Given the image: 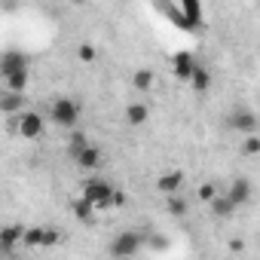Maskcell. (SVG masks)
Masks as SVG:
<instances>
[{"instance_id": "1", "label": "cell", "mask_w": 260, "mask_h": 260, "mask_svg": "<svg viewBox=\"0 0 260 260\" xmlns=\"http://www.w3.org/2000/svg\"><path fill=\"white\" fill-rule=\"evenodd\" d=\"M80 101L77 98H71V95H58V98H52V104H49V119L58 125V128H74L77 122H80Z\"/></svg>"}, {"instance_id": "2", "label": "cell", "mask_w": 260, "mask_h": 260, "mask_svg": "<svg viewBox=\"0 0 260 260\" xmlns=\"http://www.w3.org/2000/svg\"><path fill=\"white\" fill-rule=\"evenodd\" d=\"M141 245H144V233H138V230H122V233H116L110 239V248L107 251L116 260H128V257H135L141 251Z\"/></svg>"}, {"instance_id": "3", "label": "cell", "mask_w": 260, "mask_h": 260, "mask_svg": "<svg viewBox=\"0 0 260 260\" xmlns=\"http://www.w3.org/2000/svg\"><path fill=\"white\" fill-rule=\"evenodd\" d=\"M113 196H116V190H113V184L104 181V178H89L86 187H83V199H86L89 205H95L98 211H101V208H113Z\"/></svg>"}, {"instance_id": "4", "label": "cell", "mask_w": 260, "mask_h": 260, "mask_svg": "<svg viewBox=\"0 0 260 260\" xmlns=\"http://www.w3.org/2000/svg\"><path fill=\"white\" fill-rule=\"evenodd\" d=\"M169 68H172V77H175V80L190 83L193 74H196V68H199V61H196V55H193L190 49H178V52L169 58Z\"/></svg>"}, {"instance_id": "5", "label": "cell", "mask_w": 260, "mask_h": 260, "mask_svg": "<svg viewBox=\"0 0 260 260\" xmlns=\"http://www.w3.org/2000/svg\"><path fill=\"white\" fill-rule=\"evenodd\" d=\"M226 125L233 128V132H239L242 138H248V135H257L260 119H257L254 110H248V107H236V110L226 116Z\"/></svg>"}, {"instance_id": "6", "label": "cell", "mask_w": 260, "mask_h": 260, "mask_svg": "<svg viewBox=\"0 0 260 260\" xmlns=\"http://www.w3.org/2000/svg\"><path fill=\"white\" fill-rule=\"evenodd\" d=\"M16 122H19V125H16V128H19V135H22L25 141L40 138V135H43V125H46V122H43V113H37V110H25Z\"/></svg>"}, {"instance_id": "7", "label": "cell", "mask_w": 260, "mask_h": 260, "mask_svg": "<svg viewBox=\"0 0 260 260\" xmlns=\"http://www.w3.org/2000/svg\"><path fill=\"white\" fill-rule=\"evenodd\" d=\"M22 71H31V61L25 52L19 49H7L4 55H0V77H13V74H22Z\"/></svg>"}, {"instance_id": "8", "label": "cell", "mask_w": 260, "mask_h": 260, "mask_svg": "<svg viewBox=\"0 0 260 260\" xmlns=\"http://www.w3.org/2000/svg\"><path fill=\"white\" fill-rule=\"evenodd\" d=\"M184 187V172L181 169H169L156 178V190L169 199V196H178V190Z\"/></svg>"}, {"instance_id": "9", "label": "cell", "mask_w": 260, "mask_h": 260, "mask_svg": "<svg viewBox=\"0 0 260 260\" xmlns=\"http://www.w3.org/2000/svg\"><path fill=\"white\" fill-rule=\"evenodd\" d=\"M101 162H104V153H101V147H98V144H89V147L74 159V166H77V169H83V172H98V169H101Z\"/></svg>"}, {"instance_id": "10", "label": "cell", "mask_w": 260, "mask_h": 260, "mask_svg": "<svg viewBox=\"0 0 260 260\" xmlns=\"http://www.w3.org/2000/svg\"><path fill=\"white\" fill-rule=\"evenodd\" d=\"M223 193L230 196V202H233L236 208H242V205L251 199V181H248V178H233V184H230Z\"/></svg>"}, {"instance_id": "11", "label": "cell", "mask_w": 260, "mask_h": 260, "mask_svg": "<svg viewBox=\"0 0 260 260\" xmlns=\"http://www.w3.org/2000/svg\"><path fill=\"white\" fill-rule=\"evenodd\" d=\"M181 13H184V22H187V31H202V4L199 0H184L181 4Z\"/></svg>"}, {"instance_id": "12", "label": "cell", "mask_w": 260, "mask_h": 260, "mask_svg": "<svg viewBox=\"0 0 260 260\" xmlns=\"http://www.w3.org/2000/svg\"><path fill=\"white\" fill-rule=\"evenodd\" d=\"M22 242H25V226H19V223L4 226V233H0V248H4L7 254H13Z\"/></svg>"}, {"instance_id": "13", "label": "cell", "mask_w": 260, "mask_h": 260, "mask_svg": "<svg viewBox=\"0 0 260 260\" xmlns=\"http://www.w3.org/2000/svg\"><path fill=\"white\" fill-rule=\"evenodd\" d=\"M0 110H4L7 116H16V119H19V116L25 113V95L4 89V95H0Z\"/></svg>"}, {"instance_id": "14", "label": "cell", "mask_w": 260, "mask_h": 260, "mask_svg": "<svg viewBox=\"0 0 260 260\" xmlns=\"http://www.w3.org/2000/svg\"><path fill=\"white\" fill-rule=\"evenodd\" d=\"M147 119H150V107H147L144 101H132V104L125 107V122H128V125L138 128V125H144Z\"/></svg>"}, {"instance_id": "15", "label": "cell", "mask_w": 260, "mask_h": 260, "mask_svg": "<svg viewBox=\"0 0 260 260\" xmlns=\"http://www.w3.org/2000/svg\"><path fill=\"white\" fill-rule=\"evenodd\" d=\"M95 211H98V208H95V205H89V202H86L83 196H77V199L71 202V214H74V217H77L80 223H92Z\"/></svg>"}, {"instance_id": "16", "label": "cell", "mask_w": 260, "mask_h": 260, "mask_svg": "<svg viewBox=\"0 0 260 260\" xmlns=\"http://www.w3.org/2000/svg\"><path fill=\"white\" fill-rule=\"evenodd\" d=\"M153 83H156V77H153V71H150V68H138V71L132 74V86H135L138 92H150V89H153Z\"/></svg>"}, {"instance_id": "17", "label": "cell", "mask_w": 260, "mask_h": 260, "mask_svg": "<svg viewBox=\"0 0 260 260\" xmlns=\"http://www.w3.org/2000/svg\"><path fill=\"white\" fill-rule=\"evenodd\" d=\"M208 86H211V71H208L205 64H199L196 74H193V80H190V89L202 95V92H208Z\"/></svg>"}, {"instance_id": "18", "label": "cell", "mask_w": 260, "mask_h": 260, "mask_svg": "<svg viewBox=\"0 0 260 260\" xmlns=\"http://www.w3.org/2000/svg\"><path fill=\"white\" fill-rule=\"evenodd\" d=\"M28 80H31V74H28V71H22V74H13V77H7V80H4V86H7V92H19V95H25V89H28Z\"/></svg>"}, {"instance_id": "19", "label": "cell", "mask_w": 260, "mask_h": 260, "mask_svg": "<svg viewBox=\"0 0 260 260\" xmlns=\"http://www.w3.org/2000/svg\"><path fill=\"white\" fill-rule=\"evenodd\" d=\"M86 147H89V138H86L83 132H74V135H71V141H68V156H71V159H77Z\"/></svg>"}, {"instance_id": "20", "label": "cell", "mask_w": 260, "mask_h": 260, "mask_svg": "<svg viewBox=\"0 0 260 260\" xmlns=\"http://www.w3.org/2000/svg\"><path fill=\"white\" fill-rule=\"evenodd\" d=\"M211 211H214L217 217H230V214L236 211V205L230 202V196H226V193H220V196H217V199L211 202Z\"/></svg>"}, {"instance_id": "21", "label": "cell", "mask_w": 260, "mask_h": 260, "mask_svg": "<svg viewBox=\"0 0 260 260\" xmlns=\"http://www.w3.org/2000/svg\"><path fill=\"white\" fill-rule=\"evenodd\" d=\"M217 196H220V190H217V184H211V181H208V184H202V187L196 190V199H199V202H205V205H211Z\"/></svg>"}, {"instance_id": "22", "label": "cell", "mask_w": 260, "mask_h": 260, "mask_svg": "<svg viewBox=\"0 0 260 260\" xmlns=\"http://www.w3.org/2000/svg\"><path fill=\"white\" fill-rule=\"evenodd\" d=\"M166 211H169L172 217H184V214H187V202H184L181 196H169V199H166Z\"/></svg>"}, {"instance_id": "23", "label": "cell", "mask_w": 260, "mask_h": 260, "mask_svg": "<svg viewBox=\"0 0 260 260\" xmlns=\"http://www.w3.org/2000/svg\"><path fill=\"white\" fill-rule=\"evenodd\" d=\"M40 242H43V226H28L25 230V248H40Z\"/></svg>"}, {"instance_id": "24", "label": "cell", "mask_w": 260, "mask_h": 260, "mask_svg": "<svg viewBox=\"0 0 260 260\" xmlns=\"http://www.w3.org/2000/svg\"><path fill=\"white\" fill-rule=\"evenodd\" d=\"M242 153H245V156H260V135L242 138Z\"/></svg>"}, {"instance_id": "25", "label": "cell", "mask_w": 260, "mask_h": 260, "mask_svg": "<svg viewBox=\"0 0 260 260\" xmlns=\"http://www.w3.org/2000/svg\"><path fill=\"white\" fill-rule=\"evenodd\" d=\"M61 242V233L55 230V226H43V242H40V248H55Z\"/></svg>"}, {"instance_id": "26", "label": "cell", "mask_w": 260, "mask_h": 260, "mask_svg": "<svg viewBox=\"0 0 260 260\" xmlns=\"http://www.w3.org/2000/svg\"><path fill=\"white\" fill-rule=\"evenodd\" d=\"M77 58L89 64V61H95V58H98V49H95L92 43H80V49H77Z\"/></svg>"}, {"instance_id": "27", "label": "cell", "mask_w": 260, "mask_h": 260, "mask_svg": "<svg viewBox=\"0 0 260 260\" xmlns=\"http://www.w3.org/2000/svg\"><path fill=\"white\" fill-rule=\"evenodd\" d=\"M122 205H125V193L116 190V196H113V208H122Z\"/></svg>"}, {"instance_id": "28", "label": "cell", "mask_w": 260, "mask_h": 260, "mask_svg": "<svg viewBox=\"0 0 260 260\" xmlns=\"http://www.w3.org/2000/svg\"><path fill=\"white\" fill-rule=\"evenodd\" d=\"M7 260H16V257H7Z\"/></svg>"}]
</instances>
